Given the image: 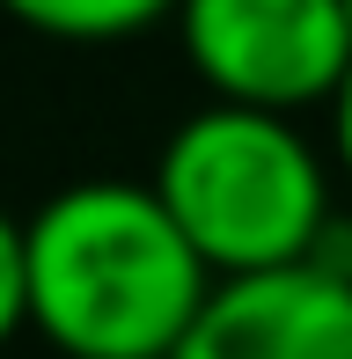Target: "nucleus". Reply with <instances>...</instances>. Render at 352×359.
Returning <instances> with one entry per match:
<instances>
[{
  "mask_svg": "<svg viewBox=\"0 0 352 359\" xmlns=\"http://www.w3.org/2000/svg\"><path fill=\"white\" fill-rule=\"evenodd\" d=\"M29 242V330L67 359H176L213 264L191 250L154 184L88 176L22 220Z\"/></svg>",
  "mask_w": 352,
  "mask_h": 359,
  "instance_id": "obj_1",
  "label": "nucleus"
},
{
  "mask_svg": "<svg viewBox=\"0 0 352 359\" xmlns=\"http://www.w3.org/2000/svg\"><path fill=\"white\" fill-rule=\"evenodd\" d=\"M147 184L162 191L191 250L213 264V279L309 264L323 235L338 227L330 161L294 125V110L205 95V110H191L162 140V161Z\"/></svg>",
  "mask_w": 352,
  "mask_h": 359,
  "instance_id": "obj_2",
  "label": "nucleus"
},
{
  "mask_svg": "<svg viewBox=\"0 0 352 359\" xmlns=\"http://www.w3.org/2000/svg\"><path fill=\"white\" fill-rule=\"evenodd\" d=\"M176 44L191 74L220 103L257 110H330L352 74V15L345 0H184Z\"/></svg>",
  "mask_w": 352,
  "mask_h": 359,
  "instance_id": "obj_3",
  "label": "nucleus"
},
{
  "mask_svg": "<svg viewBox=\"0 0 352 359\" xmlns=\"http://www.w3.org/2000/svg\"><path fill=\"white\" fill-rule=\"evenodd\" d=\"M176 359H352V271L309 257L220 279Z\"/></svg>",
  "mask_w": 352,
  "mask_h": 359,
  "instance_id": "obj_4",
  "label": "nucleus"
},
{
  "mask_svg": "<svg viewBox=\"0 0 352 359\" xmlns=\"http://www.w3.org/2000/svg\"><path fill=\"white\" fill-rule=\"evenodd\" d=\"M0 8L52 44H125L147 37L154 22H176L184 0H0Z\"/></svg>",
  "mask_w": 352,
  "mask_h": 359,
  "instance_id": "obj_5",
  "label": "nucleus"
},
{
  "mask_svg": "<svg viewBox=\"0 0 352 359\" xmlns=\"http://www.w3.org/2000/svg\"><path fill=\"white\" fill-rule=\"evenodd\" d=\"M15 330H29V242H22V220L0 205V345Z\"/></svg>",
  "mask_w": 352,
  "mask_h": 359,
  "instance_id": "obj_6",
  "label": "nucleus"
},
{
  "mask_svg": "<svg viewBox=\"0 0 352 359\" xmlns=\"http://www.w3.org/2000/svg\"><path fill=\"white\" fill-rule=\"evenodd\" d=\"M330 154H338V176L352 184V74H345V88L330 95Z\"/></svg>",
  "mask_w": 352,
  "mask_h": 359,
  "instance_id": "obj_7",
  "label": "nucleus"
},
{
  "mask_svg": "<svg viewBox=\"0 0 352 359\" xmlns=\"http://www.w3.org/2000/svg\"><path fill=\"white\" fill-rule=\"evenodd\" d=\"M345 15H352V0H345Z\"/></svg>",
  "mask_w": 352,
  "mask_h": 359,
  "instance_id": "obj_8",
  "label": "nucleus"
}]
</instances>
